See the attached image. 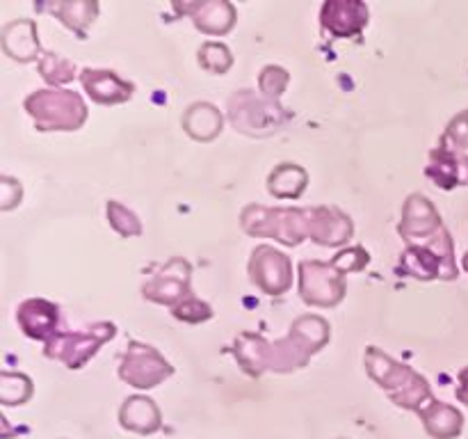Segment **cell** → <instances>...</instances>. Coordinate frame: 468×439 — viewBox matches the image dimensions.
I'll return each mask as SVG.
<instances>
[{"label": "cell", "mask_w": 468, "mask_h": 439, "mask_svg": "<svg viewBox=\"0 0 468 439\" xmlns=\"http://www.w3.org/2000/svg\"><path fill=\"white\" fill-rule=\"evenodd\" d=\"M332 338V327L323 316L306 314L292 320L291 329L279 341H268L261 334L242 332L233 341V355L247 375L261 378L263 373H292L304 369L315 352L323 350Z\"/></svg>", "instance_id": "6da1fadb"}, {"label": "cell", "mask_w": 468, "mask_h": 439, "mask_svg": "<svg viewBox=\"0 0 468 439\" xmlns=\"http://www.w3.org/2000/svg\"><path fill=\"white\" fill-rule=\"evenodd\" d=\"M364 364L370 378L378 382V387L384 389L387 396L402 410L420 412L434 401L432 387H430L425 375H420L419 370L402 364V361L393 359L378 346L366 348Z\"/></svg>", "instance_id": "7a4b0ae2"}, {"label": "cell", "mask_w": 468, "mask_h": 439, "mask_svg": "<svg viewBox=\"0 0 468 439\" xmlns=\"http://www.w3.org/2000/svg\"><path fill=\"white\" fill-rule=\"evenodd\" d=\"M23 108L35 122L37 131H78L87 122V103L78 91L44 87L26 96Z\"/></svg>", "instance_id": "3957f363"}, {"label": "cell", "mask_w": 468, "mask_h": 439, "mask_svg": "<svg viewBox=\"0 0 468 439\" xmlns=\"http://www.w3.org/2000/svg\"><path fill=\"white\" fill-rule=\"evenodd\" d=\"M311 209H283V206L250 204L240 213L242 231L254 238H274L288 247H297L309 238Z\"/></svg>", "instance_id": "277c9868"}, {"label": "cell", "mask_w": 468, "mask_h": 439, "mask_svg": "<svg viewBox=\"0 0 468 439\" xmlns=\"http://www.w3.org/2000/svg\"><path fill=\"white\" fill-rule=\"evenodd\" d=\"M398 268L407 277L420 279V282H432V279L452 282V279L460 277L455 259V242H452L451 231L443 227L430 241L407 245V250L400 254Z\"/></svg>", "instance_id": "5b68a950"}, {"label": "cell", "mask_w": 468, "mask_h": 439, "mask_svg": "<svg viewBox=\"0 0 468 439\" xmlns=\"http://www.w3.org/2000/svg\"><path fill=\"white\" fill-rule=\"evenodd\" d=\"M117 337V325L114 323H101L90 325V327L80 329V332H59L44 343V355L48 359L62 361L67 369L78 370L101 350L103 343Z\"/></svg>", "instance_id": "8992f818"}, {"label": "cell", "mask_w": 468, "mask_h": 439, "mask_svg": "<svg viewBox=\"0 0 468 439\" xmlns=\"http://www.w3.org/2000/svg\"><path fill=\"white\" fill-rule=\"evenodd\" d=\"M229 119L236 131L261 137L279 131L286 123L288 114L274 101L256 96L251 90H240L229 96Z\"/></svg>", "instance_id": "52a82bcc"}, {"label": "cell", "mask_w": 468, "mask_h": 439, "mask_svg": "<svg viewBox=\"0 0 468 439\" xmlns=\"http://www.w3.org/2000/svg\"><path fill=\"white\" fill-rule=\"evenodd\" d=\"M346 293V274L338 273L329 261H302L300 295L306 305L332 309V306L341 305Z\"/></svg>", "instance_id": "ba28073f"}, {"label": "cell", "mask_w": 468, "mask_h": 439, "mask_svg": "<svg viewBox=\"0 0 468 439\" xmlns=\"http://www.w3.org/2000/svg\"><path fill=\"white\" fill-rule=\"evenodd\" d=\"M174 366L158 352V348L131 341L119 364V378L135 389H154L172 378Z\"/></svg>", "instance_id": "9c48e42d"}, {"label": "cell", "mask_w": 468, "mask_h": 439, "mask_svg": "<svg viewBox=\"0 0 468 439\" xmlns=\"http://www.w3.org/2000/svg\"><path fill=\"white\" fill-rule=\"evenodd\" d=\"M250 279L265 295H283L292 286V261L272 245H256L250 256Z\"/></svg>", "instance_id": "30bf717a"}, {"label": "cell", "mask_w": 468, "mask_h": 439, "mask_svg": "<svg viewBox=\"0 0 468 439\" xmlns=\"http://www.w3.org/2000/svg\"><path fill=\"white\" fill-rule=\"evenodd\" d=\"M142 295L144 300L174 309L192 295V265L183 256H174L142 284Z\"/></svg>", "instance_id": "8fae6325"}, {"label": "cell", "mask_w": 468, "mask_h": 439, "mask_svg": "<svg viewBox=\"0 0 468 439\" xmlns=\"http://www.w3.org/2000/svg\"><path fill=\"white\" fill-rule=\"evenodd\" d=\"M443 229L441 213L437 210V206L428 199L420 192H411L407 197L405 206H402V220L398 224V233L405 238L410 245L414 242L430 241L432 236H437Z\"/></svg>", "instance_id": "7c38bea8"}, {"label": "cell", "mask_w": 468, "mask_h": 439, "mask_svg": "<svg viewBox=\"0 0 468 439\" xmlns=\"http://www.w3.org/2000/svg\"><path fill=\"white\" fill-rule=\"evenodd\" d=\"M368 21L370 9L361 0H327L320 7V26L334 39H350L361 35Z\"/></svg>", "instance_id": "4fadbf2b"}, {"label": "cell", "mask_w": 468, "mask_h": 439, "mask_svg": "<svg viewBox=\"0 0 468 439\" xmlns=\"http://www.w3.org/2000/svg\"><path fill=\"white\" fill-rule=\"evenodd\" d=\"M174 9L178 14L190 16L197 30L213 37H222L231 32L238 21L236 7L229 0H192V3L174 0Z\"/></svg>", "instance_id": "5bb4252c"}, {"label": "cell", "mask_w": 468, "mask_h": 439, "mask_svg": "<svg viewBox=\"0 0 468 439\" xmlns=\"http://www.w3.org/2000/svg\"><path fill=\"white\" fill-rule=\"evenodd\" d=\"M352 236H355V222L338 206H311V241L323 247H341Z\"/></svg>", "instance_id": "9a60e30c"}, {"label": "cell", "mask_w": 468, "mask_h": 439, "mask_svg": "<svg viewBox=\"0 0 468 439\" xmlns=\"http://www.w3.org/2000/svg\"><path fill=\"white\" fill-rule=\"evenodd\" d=\"M80 85L87 91V96L99 105L126 103L135 94V85L112 69H82Z\"/></svg>", "instance_id": "2e32d148"}, {"label": "cell", "mask_w": 468, "mask_h": 439, "mask_svg": "<svg viewBox=\"0 0 468 439\" xmlns=\"http://www.w3.org/2000/svg\"><path fill=\"white\" fill-rule=\"evenodd\" d=\"M16 323L26 337L48 343L59 334V306L44 297H30L18 305Z\"/></svg>", "instance_id": "e0dca14e"}, {"label": "cell", "mask_w": 468, "mask_h": 439, "mask_svg": "<svg viewBox=\"0 0 468 439\" xmlns=\"http://www.w3.org/2000/svg\"><path fill=\"white\" fill-rule=\"evenodd\" d=\"M0 46L14 62H37L44 55L39 44V30L32 18H14V21L5 23L0 30Z\"/></svg>", "instance_id": "ac0fdd59"}, {"label": "cell", "mask_w": 468, "mask_h": 439, "mask_svg": "<svg viewBox=\"0 0 468 439\" xmlns=\"http://www.w3.org/2000/svg\"><path fill=\"white\" fill-rule=\"evenodd\" d=\"M119 423L128 433L154 434L163 428V412L155 405L154 398L135 393V396H128L119 407Z\"/></svg>", "instance_id": "d6986e66"}, {"label": "cell", "mask_w": 468, "mask_h": 439, "mask_svg": "<svg viewBox=\"0 0 468 439\" xmlns=\"http://www.w3.org/2000/svg\"><path fill=\"white\" fill-rule=\"evenodd\" d=\"M425 174L443 190L468 186V158L460 155V151H452L448 146L439 145L430 154V165Z\"/></svg>", "instance_id": "ffe728a7"}, {"label": "cell", "mask_w": 468, "mask_h": 439, "mask_svg": "<svg viewBox=\"0 0 468 439\" xmlns=\"http://www.w3.org/2000/svg\"><path fill=\"white\" fill-rule=\"evenodd\" d=\"M183 131L197 142H213L224 131V114L210 101H195L183 112Z\"/></svg>", "instance_id": "44dd1931"}, {"label": "cell", "mask_w": 468, "mask_h": 439, "mask_svg": "<svg viewBox=\"0 0 468 439\" xmlns=\"http://www.w3.org/2000/svg\"><path fill=\"white\" fill-rule=\"evenodd\" d=\"M419 416L423 421L425 433L432 439H457L464 430V414L455 405L437 401V398L425 405Z\"/></svg>", "instance_id": "7402d4cb"}, {"label": "cell", "mask_w": 468, "mask_h": 439, "mask_svg": "<svg viewBox=\"0 0 468 439\" xmlns=\"http://www.w3.org/2000/svg\"><path fill=\"white\" fill-rule=\"evenodd\" d=\"M39 9L59 18L69 30L76 32L78 39H85L87 30L99 16V3L96 0H53V3L39 5Z\"/></svg>", "instance_id": "603a6c76"}, {"label": "cell", "mask_w": 468, "mask_h": 439, "mask_svg": "<svg viewBox=\"0 0 468 439\" xmlns=\"http://www.w3.org/2000/svg\"><path fill=\"white\" fill-rule=\"evenodd\" d=\"M309 186V172L297 163H279L268 177V192L277 199H297Z\"/></svg>", "instance_id": "cb8c5ba5"}, {"label": "cell", "mask_w": 468, "mask_h": 439, "mask_svg": "<svg viewBox=\"0 0 468 439\" xmlns=\"http://www.w3.org/2000/svg\"><path fill=\"white\" fill-rule=\"evenodd\" d=\"M32 393H35V387H32V380L26 373H14V370L0 373V402L3 405H26Z\"/></svg>", "instance_id": "d4e9b609"}, {"label": "cell", "mask_w": 468, "mask_h": 439, "mask_svg": "<svg viewBox=\"0 0 468 439\" xmlns=\"http://www.w3.org/2000/svg\"><path fill=\"white\" fill-rule=\"evenodd\" d=\"M197 59H199V67L204 71L213 73V76H224L233 67L231 48L227 44H222V41H204L199 46Z\"/></svg>", "instance_id": "484cf974"}, {"label": "cell", "mask_w": 468, "mask_h": 439, "mask_svg": "<svg viewBox=\"0 0 468 439\" xmlns=\"http://www.w3.org/2000/svg\"><path fill=\"white\" fill-rule=\"evenodd\" d=\"M76 64L59 53H44L39 59V73L50 87L67 85L76 78Z\"/></svg>", "instance_id": "4316f807"}, {"label": "cell", "mask_w": 468, "mask_h": 439, "mask_svg": "<svg viewBox=\"0 0 468 439\" xmlns=\"http://www.w3.org/2000/svg\"><path fill=\"white\" fill-rule=\"evenodd\" d=\"M105 213H108L110 227H112L122 238H135L142 236V231H144L140 218H137L128 206H123L122 201L110 199L108 204H105Z\"/></svg>", "instance_id": "83f0119b"}, {"label": "cell", "mask_w": 468, "mask_h": 439, "mask_svg": "<svg viewBox=\"0 0 468 439\" xmlns=\"http://www.w3.org/2000/svg\"><path fill=\"white\" fill-rule=\"evenodd\" d=\"M288 82H291V73H288L283 67H279V64H265V67L261 69L259 90L268 101L279 103L282 94L286 91Z\"/></svg>", "instance_id": "f1b7e54d"}, {"label": "cell", "mask_w": 468, "mask_h": 439, "mask_svg": "<svg viewBox=\"0 0 468 439\" xmlns=\"http://www.w3.org/2000/svg\"><path fill=\"white\" fill-rule=\"evenodd\" d=\"M172 316L176 320H183L187 325H199L206 323V320L213 318V306L208 302L199 300V297L190 295L187 300H183L181 305H176L172 309Z\"/></svg>", "instance_id": "f546056e"}, {"label": "cell", "mask_w": 468, "mask_h": 439, "mask_svg": "<svg viewBox=\"0 0 468 439\" xmlns=\"http://www.w3.org/2000/svg\"><path fill=\"white\" fill-rule=\"evenodd\" d=\"M439 145L448 146L452 151H466L468 149V108L462 110L460 114L448 122L446 133H443L441 142Z\"/></svg>", "instance_id": "4dcf8cb0"}, {"label": "cell", "mask_w": 468, "mask_h": 439, "mask_svg": "<svg viewBox=\"0 0 468 439\" xmlns=\"http://www.w3.org/2000/svg\"><path fill=\"white\" fill-rule=\"evenodd\" d=\"M329 263H332L341 274L359 273V270H364L366 265L370 263V254L361 245H355V247H347V250L338 252V254L334 256Z\"/></svg>", "instance_id": "1f68e13d"}, {"label": "cell", "mask_w": 468, "mask_h": 439, "mask_svg": "<svg viewBox=\"0 0 468 439\" xmlns=\"http://www.w3.org/2000/svg\"><path fill=\"white\" fill-rule=\"evenodd\" d=\"M23 186L14 177H0V210H12L21 204Z\"/></svg>", "instance_id": "d6a6232c"}, {"label": "cell", "mask_w": 468, "mask_h": 439, "mask_svg": "<svg viewBox=\"0 0 468 439\" xmlns=\"http://www.w3.org/2000/svg\"><path fill=\"white\" fill-rule=\"evenodd\" d=\"M455 396H457V401L464 402V405H468V366H464V369H462L460 373H457Z\"/></svg>", "instance_id": "836d02e7"}, {"label": "cell", "mask_w": 468, "mask_h": 439, "mask_svg": "<svg viewBox=\"0 0 468 439\" xmlns=\"http://www.w3.org/2000/svg\"><path fill=\"white\" fill-rule=\"evenodd\" d=\"M462 265H464V270L468 273V252L464 254V259H462Z\"/></svg>", "instance_id": "e575fe53"}]
</instances>
